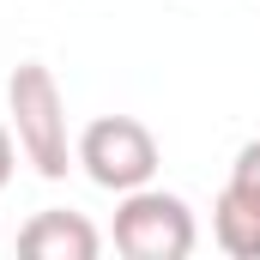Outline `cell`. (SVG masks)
<instances>
[{"instance_id": "6da1fadb", "label": "cell", "mask_w": 260, "mask_h": 260, "mask_svg": "<svg viewBox=\"0 0 260 260\" xmlns=\"http://www.w3.org/2000/svg\"><path fill=\"white\" fill-rule=\"evenodd\" d=\"M6 127L18 139V157L43 176V182H61L67 170L79 164L73 157V133H67V97L55 85V73L43 61H18L6 73Z\"/></svg>"}, {"instance_id": "7a4b0ae2", "label": "cell", "mask_w": 260, "mask_h": 260, "mask_svg": "<svg viewBox=\"0 0 260 260\" xmlns=\"http://www.w3.org/2000/svg\"><path fill=\"white\" fill-rule=\"evenodd\" d=\"M115 254L127 260H188L200 242V224H194V206L170 188H133L115 206Z\"/></svg>"}, {"instance_id": "3957f363", "label": "cell", "mask_w": 260, "mask_h": 260, "mask_svg": "<svg viewBox=\"0 0 260 260\" xmlns=\"http://www.w3.org/2000/svg\"><path fill=\"white\" fill-rule=\"evenodd\" d=\"M73 157L79 170L103 188V194H133L157 176V139L139 115H97L91 127L73 139Z\"/></svg>"}, {"instance_id": "277c9868", "label": "cell", "mask_w": 260, "mask_h": 260, "mask_svg": "<svg viewBox=\"0 0 260 260\" xmlns=\"http://www.w3.org/2000/svg\"><path fill=\"white\" fill-rule=\"evenodd\" d=\"M103 236L85 212H37L24 230H18V254L30 260H97Z\"/></svg>"}, {"instance_id": "5b68a950", "label": "cell", "mask_w": 260, "mask_h": 260, "mask_svg": "<svg viewBox=\"0 0 260 260\" xmlns=\"http://www.w3.org/2000/svg\"><path fill=\"white\" fill-rule=\"evenodd\" d=\"M212 236L230 260H260V194L224 182V194L212 200Z\"/></svg>"}, {"instance_id": "8992f818", "label": "cell", "mask_w": 260, "mask_h": 260, "mask_svg": "<svg viewBox=\"0 0 260 260\" xmlns=\"http://www.w3.org/2000/svg\"><path fill=\"white\" fill-rule=\"evenodd\" d=\"M230 182H236V188H248V194H260V139H248V145L236 151V164H230Z\"/></svg>"}, {"instance_id": "52a82bcc", "label": "cell", "mask_w": 260, "mask_h": 260, "mask_svg": "<svg viewBox=\"0 0 260 260\" xmlns=\"http://www.w3.org/2000/svg\"><path fill=\"white\" fill-rule=\"evenodd\" d=\"M12 170H18V139H12V127L0 121V188L12 182Z\"/></svg>"}]
</instances>
